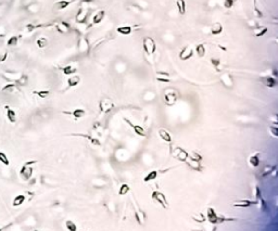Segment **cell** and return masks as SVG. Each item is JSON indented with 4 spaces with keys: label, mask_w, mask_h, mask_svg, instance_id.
Here are the masks:
<instances>
[{
    "label": "cell",
    "mask_w": 278,
    "mask_h": 231,
    "mask_svg": "<svg viewBox=\"0 0 278 231\" xmlns=\"http://www.w3.org/2000/svg\"><path fill=\"white\" fill-rule=\"evenodd\" d=\"M194 231H202V230H194Z\"/></svg>",
    "instance_id": "51"
},
{
    "label": "cell",
    "mask_w": 278,
    "mask_h": 231,
    "mask_svg": "<svg viewBox=\"0 0 278 231\" xmlns=\"http://www.w3.org/2000/svg\"><path fill=\"white\" fill-rule=\"evenodd\" d=\"M210 32H211L212 35H220L223 33V25L220 22L213 23L210 27Z\"/></svg>",
    "instance_id": "17"
},
{
    "label": "cell",
    "mask_w": 278,
    "mask_h": 231,
    "mask_svg": "<svg viewBox=\"0 0 278 231\" xmlns=\"http://www.w3.org/2000/svg\"><path fill=\"white\" fill-rule=\"evenodd\" d=\"M36 161H28V162H26L24 165L22 166V168H21V171H20V175L21 177H22V179L24 180H28L32 178V175H33V171H34V168L32 167V165L36 164Z\"/></svg>",
    "instance_id": "3"
},
{
    "label": "cell",
    "mask_w": 278,
    "mask_h": 231,
    "mask_svg": "<svg viewBox=\"0 0 278 231\" xmlns=\"http://www.w3.org/2000/svg\"><path fill=\"white\" fill-rule=\"evenodd\" d=\"M220 82H222L223 86L226 87V88H233V86H234V79L230 76V74L228 73H224L220 75Z\"/></svg>",
    "instance_id": "11"
},
{
    "label": "cell",
    "mask_w": 278,
    "mask_h": 231,
    "mask_svg": "<svg viewBox=\"0 0 278 231\" xmlns=\"http://www.w3.org/2000/svg\"><path fill=\"white\" fill-rule=\"evenodd\" d=\"M260 154L261 152H255L254 154H252L249 158V164L251 167L253 168H256V167L260 165Z\"/></svg>",
    "instance_id": "15"
},
{
    "label": "cell",
    "mask_w": 278,
    "mask_h": 231,
    "mask_svg": "<svg viewBox=\"0 0 278 231\" xmlns=\"http://www.w3.org/2000/svg\"><path fill=\"white\" fill-rule=\"evenodd\" d=\"M176 8L178 10V13L180 15H184L186 13V1L185 0H176Z\"/></svg>",
    "instance_id": "25"
},
{
    "label": "cell",
    "mask_w": 278,
    "mask_h": 231,
    "mask_svg": "<svg viewBox=\"0 0 278 231\" xmlns=\"http://www.w3.org/2000/svg\"><path fill=\"white\" fill-rule=\"evenodd\" d=\"M268 131L271 132V135L273 136L274 138H278V127L276 125L274 126H269L268 127Z\"/></svg>",
    "instance_id": "40"
},
{
    "label": "cell",
    "mask_w": 278,
    "mask_h": 231,
    "mask_svg": "<svg viewBox=\"0 0 278 231\" xmlns=\"http://www.w3.org/2000/svg\"><path fill=\"white\" fill-rule=\"evenodd\" d=\"M34 231H39V230H34Z\"/></svg>",
    "instance_id": "52"
},
{
    "label": "cell",
    "mask_w": 278,
    "mask_h": 231,
    "mask_svg": "<svg viewBox=\"0 0 278 231\" xmlns=\"http://www.w3.org/2000/svg\"><path fill=\"white\" fill-rule=\"evenodd\" d=\"M258 204L256 200H238L236 202H234V207H239V208H247L252 205Z\"/></svg>",
    "instance_id": "8"
},
{
    "label": "cell",
    "mask_w": 278,
    "mask_h": 231,
    "mask_svg": "<svg viewBox=\"0 0 278 231\" xmlns=\"http://www.w3.org/2000/svg\"><path fill=\"white\" fill-rule=\"evenodd\" d=\"M130 191V187L127 183H123L118 189V195H125Z\"/></svg>",
    "instance_id": "33"
},
{
    "label": "cell",
    "mask_w": 278,
    "mask_h": 231,
    "mask_svg": "<svg viewBox=\"0 0 278 231\" xmlns=\"http://www.w3.org/2000/svg\"><path fill=\"white\" fill-rule=\"evenodd\" d=\"M205 52H207V50H205V46L204 44H198L196 46V53L197 56L199 57V58H203V57L205 56Z\"/></svg>",
    "instance_id": "26"
},
{
    "label": "cell",
    "mask_w": 278,
    "mask_h": 231,
    "mask_svg": "<svg viewBox=\"0 0 278 231\" xmlns=\"http://www.w3.org/2000/svg\"><path fill=\"white\" fill-rule=\"evenodd\" d=\"M114 107H115L114 102L110 98H108V97L102 98L100 100V102H99V109H100L101 113L103 114H107L109 112H111L114 109Z\"/></svg>",
    "instance_id": "5"
},
{
    "label": "cell",
    "mask_w": 278,
    "mask_h": 231,
    "mask_svg": "<svg viewBox=\"0 0 278 231\" xmlns=\"http://www.w3.org/2000/svg\"><path fill=\"white\" fill-rule=\"evenodd\" d=\"M61 71L63 72V74H64V75L71 76V75H73V74H75L76 72H77V67L73 66V65H66V66L62 67V69H61Z\"/></svg>",
    "instance_id": "23"
},
{
    "label": "cell",
    "mask_w": 278,
    "mask_h": 231,
    "mask_svg": "<svg viewBox=\"0 0 278 231\" xmlns=\"http://www.w3.org/2000/svg\"><path fill=\"white\" fill-rule=\"evenodd\" d=\"M25 195L24 194H18V195L14 196L13 201H12V205H13L14 207H18V206H21V205L23 204V203L25 202Z\"/></svg>",
    "instance_id": "24"
},
{
    "label": "cell",
    "mask_w": 278,
    "mask_h": 231,
    "mask_svg": "<svg viewBox=\"0 0 278 231\" xmlns=\"http://www.w3.org/2000/svg\"><path fill=\"white\" fill-rule=\"evenodd\" d=\"M42 25H33V24H27L26 25V31L28 32V33H31V32H33L34 29L38 28V27H41Z\"/></svg>",
    "instance_id": "44"
},
{
    "label": "cell",
    "mask_w": 278,
    "mask_h": 231,
    "mask_svg": "<svg viewBox=\"0 0 278 231\" xmlns=\"http://www.w3.org/2000/svg\"><path fill=\"white\" fill-rule=\"evenodd\" d=\"M124 120L127 123V124L129 125V126L133 128V130L135 131V133L137 136H139V137H146V130L143 128L141 126H139V125H135L133 124V123L130 122L129 120H127V118H124Z\"/></svg>",
    "instance_id": "12"
},
{
    "label": "cell",
    "mask_w": 278,
    "mask_h": 231,
    "mask_svg": "<svg viewBox=\"0 0 278 231\" xmlns=\"http://www.w3.org/2000/svg\"><path fill=\"white\" fill-rule=\"evenodd\" d=\"M131 32H133V27L129 26V25H122V26H118V28H116V33L121 34V35H124V36L130 35Z\"/></svg>",
    "instance_id": "19"
},
{
    "label": "cell",
    "mask_w": 278,
    "mask_h": 231,
    "mask_svg": "<svg viewBox=\"0 0 278 231\" xmlns=\"http://www.w3.org/2000/svg\"><path fill=\"white\" fill-rule=\"evenodd\" d=\"M194 53H195L194 49H192L190 46H186V47L182 48V50L179 52V59L182 61H187L192 58Z\"/></svg>",
    "instance_id": "7"
},
{
    "label": "cell",
    "mask_w": 278,
    "mask_h": 231,
    "mask_svg": "<svg viewBox=\"0 0 278 231\" xmlns=\"http://www.w3.org/2000/svg\"><path fill=\"white\" fill-rule=\"evenodd\" d=\"M6 35V31L5 28H2V27L0 26V37H2V36Z\"/></svg>",
    "instance_id": "49"
},
{
    "label": "cell",
    "mask_w": 278,
    "mask_h": 231,
    "mask_svg": "<svg viewBox=\"0 0 278 231\" xmlns=\"http://www.w3.org/2000/svg\"><path fill=\"white\" fill-rule=\"evenodd\" d=\"M36 44L38 48H45L48 46V39L46 37H39L36 40Z\"/></svg>",
    "instance_id": "32"
},
{
    "label": "cell",
    "mask_w": 278,
    "mask_h": 231,
    "mask_svg": "<svg viewBox=\"0 0 278 231\" xmlns=\"http://www.w3.org/2000/svg\"><path fill=\"white\" fill-rule=\"evenodd\" d=\"M159 175V171L158 170H151L148 175L145 176V178H143V181L145 182H148V181H152V180H154L156 177H158Z\"/></svg>",
    "instance_id": "31"
},
{
    "label": "cell",
    "mask_w": 278,
    "mask_h": 231,
    "mask_svg": "<svg viewBox=\"0 0 278 231\" xmlns=\"http://www.w3.org/2000/svg\"><path fill=\"white\" fill-rule=\"evenodd\" d=\"M34 94H36V96H38L41 99H45L50 94V91L49 90H36V91H34Z\"/></svg>",
    "instance_id": "34"
},
{
    "label": "cell",
    "mask_w": 278,
    "mask_h": 231,
    "mask_svg": "<svg viewBox=\"0 0 278 231\" xmlns=\"http://www.w3.org/2000/svg\"><path fill=\"white\" fill-rule=\"evenodd\" d=\"M211 63H212V65H213V66L215 67L216 69H218V67H220V59L212 58V59H211Z\"/></svg>",
    "instance_id": "43"
},
{
    "label": "cell",
    "mask_w": 278,
    "mask_h": 231,
    "mask_svg": "<svg viewBox=\"0 0 278 231\" xmlns=\"http://www.w3.org/2000/svg\"><path fill=\"white\" fill-rule=\"evenodd\" d=\"M78 50L80 52H87L89 50V44L87 38L80 37L79 41H78Z\"/></svg>",
    "instance_id": "18"
},
{
    "label": "cell",
    "mask_w": 278,
    "mask_h": 231,
    "mask_svg": "<svg viewBox=\"0 0 278 231\" xmlns=\"http://www.w3.org/2000/svg\"><path fill=\"white\" fill-rule=\"evenodd\" d=\"M143 47L148 57H153L156 50V44L152 37H145L143 40Z\"/></svg>",
    "instance_id": "2"
},
{
    "label": "cell",
    "mask_w": 278,
    "mask_h": 231,
    "mask_svg": "<svg viewBox=\"0 0 278 231\" xmlns=\"http://www.w3.org/2000/svg\"><path fill=\"white\" fill-rule=\"evenodd\" d=\"M234 3H235L234 0H224V6H225L226 9H230V8H233Z\"/></svg>",
    "instance_id": "45"
},
{
    "label": "cell",
    "mask_w": 278,
    "mask_h": 231,
    "mask_svg": "<svg viewBox=\"0 0 278 231\" xmlns=\"http://www.w3.org/2000/svg\"><path fill=\"white\" fill-rule=\"evenodd\" d=\"M207 217L209 219V222L212 225L222 224V222L227 221V220H235V218H226L223 215H218L213 207H209L207 209Z\"/></svg>",
    "instance_id": "1"
},
{
    "label": "cell",
    "mask_w": 278,
    "mask_h": 231,
    "mask_svg": "<svg viewBox=\"0 0 278 231\" xmlns=\"http://www.w3.org/2000/svg\"><path fill=\"white\" fill-rule=\"evenodd\" d=\"M21 75H22V74H20V73H11V72H6V73L3 74V76L6 77V79L12 80V82H16V80L20 78Z\"/></svg>",
    "instance_id": "27"
},
{
    "label": "cell",
    "mask_w": 278,
    "mask_h": 231,
    "mask_svg": "<svg viewBox=\"0 0 278 231\" xmlns=\"http://www.w3.org/2000/svg\"><path fill=\"white\" fill-rule=\"evenodd\" d=\"M3 230V228H0V231H2Z\"/></svg>",
    "instance_id": "50"
},
{
    "label": "cell",
    "mask_w": 278,
    "mask_h": 231,
    "mask_svg": "<svg viewBox=\"0 0 278 231\" xmlns=\"http://www.w3.org/2000/svg\"><path fill=\"white\" fill-rule=\"evenodd\" d=\"M87 15H88V10L86 8H80L77 11V13H76V16H75L76 22L78 24H84L87 21Z\"/></svg>",
    "instance_id": "9"
},
{
    "label": "cell",
    "mask_w": 278,
    "mask_h": 231,
    "mask_svg": "<svg viewBox=\"0 0 278 231\" xmlns=\"http://www.w3.org/2000/svg\"><path fill=\"white\" fill-rule=\"evenodd\" d=\"M253 6H254V15L258 19H262L263 18V13L260 9L258 8V1L256 0H253Z\"/></svg>",
    "instance_id": "36"
},
{
    "label": "cell",
    "mask_w": 278,
    "mask_h": 231,
    "mask_svg": "<svg viewBox=\"0 0 278 231\" xmlns=\"http://www.w3.org/2000/svg\"><path fill=\"white\" fill-rule=\"evenodd\" d=\"M63 113L73 116L75 120H79V118H83L85 115H86V111H85L84 109H75L72 112H63Z\"/></svg>",
    "instance_id": "14"
},
{
    "label": "cell",
    "mask_w": 278,
    "mask_h": 231,
    "mask_svg": "<svg viewBox=\"0 0 278 231\" xmlns=\"http://www.w3.org/2000/svg\"><path fill=\"white\" fill-rule=\"evenodd\" d=\"M276 168H277V166H275V165H274V166H265L264 169L262 170V173H261V176H262V177H267V176L271 175L273 171H275Z\"/></svg>",
    "instance_id": "30"
},
{
    "label": "cell",
    "mask_w": 278,
    "mask_h": 231,
    "mask_svg": "<svg viewBox=\"0 0 278 231\" xmlns=\"http://www.w3.org/2000/svg\"><path fill=\"white\" fill-rule=\"evenodd\" d=\"M177 99H178V94L177 91L174 90V89H166L164 92V102L166 105L169 107H172L174 105L176 102H177Z\"/></svg>",
    "instance_id": "4"
},
{
    "label": "cell",
    "mask_w": 278,
    "mask_h": 231,
    "mask_svg": "<svg viewBox=\"0 0 278 231\" xmlns=\"http://www.w3.org/2000/svg\"><path fill=\"white\" fill-rule=\"evenodd\" d=\"M152 200L154 202H156L158 204H160L163 208H169V203L165 198V195L160 191H153L152 192Z\"/></svg>",
    "instance_id": "6"
},
{
    "label": "cell",
    "mask_w": 278,
    "mask_h": 231,
    "mask_svg": "<svg viewBox=\"0 0 278 231\" xmlns=\"http://www.w3.org/2000/svg\"><path fill=\"white\" fill-rule=\"evenodd\" d=\"M56 28L59 33L61 34H67L70 32V25L66 22H61L56 24Z\"/></svg>",
    "instance_id": "20"
},
{
    "label": "cell",
    "mask_w": 278,
    "mask_h": 231,
    "mask_svg": "<svg viewBox=\"0 0 278 231\" xmlns=\"http://www.w3.org/2000/svg\"><path fill=\"white\" fill-rule=\"evenodd\" d=\"M7 109V117L9 120L10 123H15L16 122V113L14 112V110L10 109L9 107H6Z\"/></svg>",
    "instance_id": "28"
},
{
    "label": "cell",
    "mask_w": 278,
    "mask_h": 231,
    "mask_svg": "<svg viewBox=\"0 0 278 231\" xmlns=\"http://www.w3.org/2000/svg\"><path fill=\"white\" fill-rule=\"evenodd\" d=\"M16 90V86L15 84H13V82H10V84L6 85L5 87L2 88V91H5V92H13V91Z\"/></svg>",
    "instance_id": "37"
},
{
    "label": "cell",
    "mask_w": 278,
    "mask_h": 231,
    "mask_svg": "<svg viewBox=\"0 0 278 231\" xmlns=\"http://www.w3.org/2000/svg\"><path fill=\"white\" fill-rule=\"evenodd\" d=\"M105 10H99V11H97L96 13L94 14V16H92V23L96 25L100 24V23L103 21V19H105Z\"/></svg>",
    "instance_id": "16"
},
{
    "label": "cell",
    "mask_w": 278,
    "mask_h": 231,
    "mask_svg": "<svg viewBox=\"0 0 278 231\" xmlns=\"http://www.w3.org/2000/svg\"><path fill=\"white\" fill-rule=\"evenodd\" d=\"M158 76H165V77H169V73H165V72H159Z\"/></svg>",
    "instance_id": "48"
},
{
    "label": "cell",
    "mask_w": 278,
    "mask_h": 231,
    "mask_svg": "<svg viewBox=\"0 0 278 231\" xmlns=\"http://www.w3.org/2000/svg\"><path fill=\"white\" fill-rule=\"evenodd\" d=\"M80 82V76L78 75H71L67 79V86L71 87H76Z\"/></svg>",
    "instance_id": "22"
},
{
    "label": "cell",
    "mask_w": 278,
    "mask_h": 231,
    "mask_svg": "<svg viewBox=\"0 0 278 231\" xmlns=\"http://www.w3.org/2000/svg\"><path fill=\"white\" fill-rule=\"evenodd\" d=\"M7 57H8L7 52H1V53H0V63L5 62V61L7 60Z\"/></svg>",
    "instance_id": "47"
},
{
    "label": "cell",
    "mask_w": 278,
    "mask_h": 231,
    "mask_svg": "<svg viewBox=\"0 0 278 231\" xmlns=\"http://www.w3.org/2000/svg\"><path fill=\"white\" fill-rule=\"evenodd\" d=\"M159 136H160L161 139L164 140L165 142H169V143L172 142V136L169 135V131L165 130V129H163V128L159 129Z\"/></svg>",
    "instance_id": "21"
},
{
    "label": "cell",
    "mask_w": 278,
    "mask_h": 231,
    "mask_svg": "<svg viewBox=\"0 0 278 231\" xmlns=\"http://www.w3.org/2000/svg\"><path fill=\"white\" fill-rule=\"evenodd\" d=\"M254 194H255L256 201H260L262 199V191H261L259 186H255V188H254Z\"/></svg>",
    "instance_id": "42"
},
{
    "label": "cell",
    "mask_w": 278,
    "mask_h": 231,
    "mask_svg": "<svg viewBox=\"0 0 278 231\" xmlns=\"http://www.w3.org/2000/svg\"><path fill=\"white\" fill-rule=\"evenodd\" d=\"M234 1H237V0H234Z\"/></svg>",
    "instance_id": "53"
},
{
    "label": "cell",
    "mask_w": 278,
    "mask_h": 231,
    "mask_svg": "<svg viewBox=\"0 0 278 231\" xmlns=\"http://www.w3.org/2000/svg\"><path fill=\"white\" fill-rule=\"evenodd\" d=\"M0 163H2V164L6 165V166H9L10 161H9V158H8V156L5 154V152H0Z\"/></svg>",
    "instance_id": "39"
},
{
    "label": "cell",
    "mask_w": 278,
    "mask_h": 231,
    "mask_svg": "<svg viewBox=\"0 0 278 231\" xmlns=\"http://www.w3.org/2000/svg\"><path fill=\"white\" fill-rule=\"evenodd\" d=\"M75 0H58L57 2H54L53 9L57 11H62V10L66 9L71 3H73Z\"/></svg>",
    "instance_id": "10"
},
{
    "label": "cell",
    "mask_w": 278,
    "mask_h": 231,
    "mask_svg": "<svg viewBox=\"0 0 278 231\" xmlns=\"http://www.w3.org/2000/svg\"><path fill=\"white\" fill-rule=\"evenodd\" d=\"M19 42V36H11V37L8 39L7 44L9 47H12V46H16Z\"/></svg>",
    "instance_id": "38"
},
{
    "label": "cell",
    "mask_w": 278,
    "mask_h": 231,
    "mask_svg": "<svg viewBox=\"0 0 278 231\" xmlns=\"http://www.w3.org/2000/svg\"><path fill=\"white\" fill-rule=\"evenodd\" d=\"M156 80L162 82H171V78L165 77V76H162V77H161V76H158V77H156Z\"/></svg>",
    "instance_id": "46"
},
{
    "label": "cell",
    "mask_w": 278,
    "mask_h": 231,
    "mask_svg": "<svg viewBox=\"0 0 278 231\" xmlns=\"http://www.w3.org/2000/svg\"><path fill=\"white\" fill-rule=\"evenodd\" d=\"M261 82L266 87H268V88H274L277 85V80L273 76H264V77L261 78Z\"/></svg>",
    "instance_id": "13"
},
{
    "label": "cell",
    "mask_w": 278,
    "mask_h": 231,
    "mask_svg": "<svg viewBox=\"0 0 278 231\" xmlns=\"http://www.w3.org/2000/svg\"><path fill=\"white\" fill-rule=\"evenodd\" d=\"M267 32H268V28H267L266 26H261V27L258 26L255 31H254V36H255V37H262V36H264Z\"/></svg>",
    "instance_id": "29"
},
{
    "label": "cell",
    "mask_w": 278,
    "mask_h": 231,
    "mask_svg": "<svg viewBox=\"0 0 278 231\" xmlns=\"http://www.w3.org/2000/svg\"><path fill=\"white\" fill-rule=\"evenodd\" d=\"M65 227H66V229L69 231H77V226L72 220H66L65 221Z\"/></svg>",
    "instance_id": "35"
},
{
    "label": "cell",
    "mask_w": 278,
    "mask_h": 231,
    "mask_svg": "<svg viewBox=\"0 0 278 231\" xmlns=\"http://www.w3.org/2000/svg\"><path fill=\"white\" fill-rule=\"evenodd\" d=\"M27 80H28V77H27L26 75H21L20 78H19L15 82H18L20 86H25V85L27 84Z\"/></svg>",
    "instance_id": "41"
}]
</instances>
